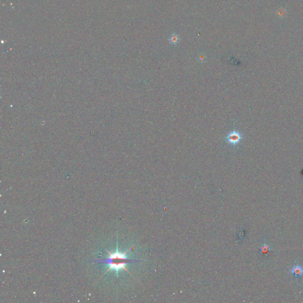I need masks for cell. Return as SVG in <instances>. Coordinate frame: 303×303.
Wrapping results in <instances>:
<instances>
[{
    "mask_svg": "<svg viewBox=\"0 0 303 303\" xmlns=\"http://www.w3.org/2000/svg\"><path fill=\"white\" fill-rule=\"evenodd\" d=\"M108 254H109L108 257L105 258L103 260H99L97 261V263L99 264H105L107 265L108 266V270L105 274H106L108 271L113 269L116 271H118L121 269H124L128 272L127 269L126 268V265L130 262H134L135 260L129 259L126 255L127 252L125 253H121L117 251L115 253L111 254L109 251H107Z\"/></svg>",
    "mask_w": 303,
    "mask_h": 303,
    "instance_id": "cell-1",
    "label": "cell"
},
{
    "mask_svg": "<svg viewBox=\"0 0 303 303\" xmlns=\"http://www.w3.org/2000/svg\"><path fill=\"white\" fill-rule=\"evenodd\" d=\"M180 40H181V38L179 35L175 33H172L171 35L168 38V41L169 43L174 46L177 45L179 43Z\"/></svg>",
    "mask_w": 303,
    "mask_h": 303,
    "instance_id": "cell-4",
    "label": "cell"
},
{
    "mask_svg": "<svg viewBox=\"0 0 303 303\" xmlns=\"http://www.w3.org/2000/svg\"><path fill=\"white\" fill-rule=\"evenodd\" d=\"M291 273L295 278H300L303 275V268L301 266L296 265L291 270Z\"/></svg>",
    "mask_w": 303,
    "mask_h": 303,
    "instance_id": "cell-3",
    "label": "cell"
},
{
    "mask_svg": "<svg viewBox=\"0 0 303 303\" xmlns=\"http://www.w3.org/2000/svg\"><path fill=\"white\" fill-rule=\"evenodd\" d=\"M241 139V135L240 134V133L236 131H233L230 132L226 137L227 142L232 145H236L237 144H238Z\"/></svg>",
    "mask_w": 303,
    "mask_h": 303,
    "instance_id": "cell-2",
    "label": "cell"
},
{
    "mask_svg": "<svg viewBox=\"0 0 303 303\" xmlns=\"http://www.w3.org/2000/svg\"><path fill=\"white\" fill-rule=\"evenodd\" d=\"M198 58L200 60H204V59H205V56H204L203 55H200L199 56H198Z\"/></svg>",
    "mask_w": 303,
    "mask_h": 303,
    "instance_id": "cell-6",
    "label": "cell"
},
{
    "mask_svg": "<svg viewBox=\"0 0 303 303\" xmlns=\"http://www.w3.org/2000/svg\"><path fill=\"white\" fill-rule=\"evenodd\" d=\"M260 251L264 254H267L270 251V247L266 244H263L260 248Z\"/></svg>",
    "mask_w": 303,
    "mask_h": 303,
    "instance_id": "cell-5",
    "label": "cell"
}]
</instances>
